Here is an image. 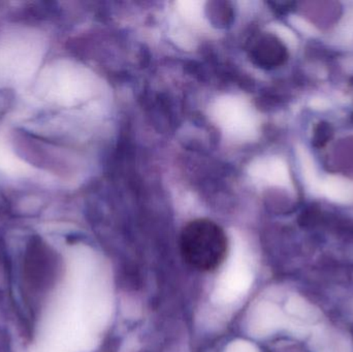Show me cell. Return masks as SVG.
Wrapping results in <instances>:
<instances>
[{
	"label": "cell",
	"mask_w": 353,
	"mask_h": 352,
	"mask_svg": "<svg viewBox=\"0 0 353 352\" xmlns=\"http://www.w3.org/2000/svg\"><path fill=\"white\" fill-rule=\"evenodd\" d=\"M18 266L12 268L10 282L18 278L19 291L28 313L53 289L59 275L60 262L55 250L39 235H29L23 244Z\"/></svg>",
	"instance_id": "1"
},
{
	"label": "cell",
	"mask_w": 353,
	"mask_h": 352,
	"mask_svg": "<svg viewBox=\"0 0 353 352\" xmlns=\"http://www.w3.org/2000/svg\"><path fill=\"white\" fill-rule=\"evenodd\" d=\"M180 251L189 266L201 272H211L225 260L228 238L214 221L195 219L181 231Z\"/></svg>",
	"instance_id": "2"
},
{
	"label": "cell",
	"mask_w": 353,
	"mask_h": 352,
	"mask_svg": "<svg viewBox=\"0 0 353 352\" xmlns=\"http://www.w3.org/2000/svg\"><path fill=\"white\" fill-rule=\"evenodd\" d=\"M251 59L261 68L275 66L283 58L281 45L269 35L259 37L250 49Z\"/></svg>",
	"instance_id": "3"
}]
</instances>
